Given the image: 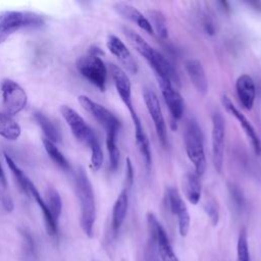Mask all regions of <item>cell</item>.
<instances>
[{
    "label": "cell",
    "mask_w": 261,
    "mask_h": 261,
    "mask_svg": "<svg viewBox=\"0 0 261 261\" xmlns=\"http://www.w3.org/2000/svg\"><path fill=\"white\" fill-rule=\"evenodd\" d=\"M74 178L75 191L81 208V226L85 234L89 238H92L96 219L95 196L92 184L87 172L81 166L77 167Z\"/></svg>",
    "instance_id": "obj_1"
},
{
    "label": "cell",
    "mask_w": 261,
    "mask_h": 261,
    "mask_svg": "<svg viewBox=\"0 0 261 261\" xmlns=\"http://www.w3.org/2000/svg\"><path fill=\"white\" fill-rule=\"evenodd\" d=\"M184 142L187 155L194 165L195 172L201 176L206 170L207 161L204 151L203 133L198 122L193 118L189 119L186 123Z\"/></svg>",
    "instance_id": "obj_2"
},
{
    "label": "cell",
    "mask_w": 261,
    "mask_h": 261,
    "mask_svg": "<svg viewBox=\"0 0 261 261\" xmlns=\"http://www.w3.org/2000/svg\"><path fill=\"white\" fill-rule=\"evenodd\" d=\"M44 18L32 11L5 10L0 12V44L16 31L27 28H40Z\"/></svg>",
    "instance_id": "obj_3"
},
{
    "label": "cell",
    "mask_w": 261,
    "mask_h": 261,
    "mask_svg": "<svg viewBox=\"0 0 261 261\" xmlns=\"http://www.w3.org/2000/svg\"><path fill=\"white\" fill-rule=\"evenodd\" d=\"M79 72L100 91H104L107 80V68L100 56L87 54L81 56L75 63Z\"/></svg>",
    "instance_id": "obj_4"
},
{
    "label": "cell",
    "mask_w": 261,
    "mask_h": 261,
    "mask_svg": "<svg viewBox=\"0 0 261 261\" xmlns=\"http://www.w3.org/2000/svg\"><path fill=\"white\" fill-rule=\"evenodd\" d=\"M77 99L83 108L104 127L106 136H117L120 128V121L110 110L93 101L88 96L81 95Z\"/></svg>",
    "instance_id": "obj_5"
},
{
    "label": "cell",
    "mask_w": 261,
    "mask_h": 261,
    "mask_svg": "<svg viewBox=\"0 0 261 261\" xmlns=\"http://www.w3.org/2000/svg\"><path fill=\"white\" fill-rule=\"evenodd\" d=\"M60 111L71 133L80 142L84 143L89 148L99 142L94 130L87 124L84 118L75 110L67 105H63L61 106Z\"/></svg>",
    "instance_id": "obj_6"
},
{
    "label": "cell",
    "mask_w": 261,
    "mask_h": 261,
    "mask_svg": "<svg viewBox=\"0 0 261 261\" xmlns=\"http://www.w3.org/2000/svg\"><path fill=\"white\" fill-rule=\"evenodd\" d=\"M1 94L5 113L9 115L19 113L27 106V93L16 82L12 80L5 79L2 81Z\"/></svg>",
    "instance_id": "obj_7"
},
{
    "label": "cell",
    "mask_w": 261,
    "mask_h": 261,
    "mask_svg": "<svg viewBox=\"0 0 261 261\" xmlns=\"http://www.w3.org/2000/svg\"><path fill=\"white\" fill-rule=\"evenodd\" d=\"M212 159L217 172L222 171L223 158H224V141H225V122L220 112L215 111L212 113Z\"/></svg>",
    "instance_id": "obj_8"
},
{
    "label": "cell",
    "mask_w": 261,
    "mask_h": 261,
    "mask_svg": "<svg viewBox=\"0 0 261 261\" xmlns=\"http://www.w3.org/2000/svg\"><path fill=\"white\" fill-rule=\"evenodd\" d=\"M143 99L146 104L147 110L154 122L155 130L157 134V137L159 138V141L163 146H166L167 143V129H166V124H165V119L162 113V109L160 106L159 99L156 95V93L148 88L145 87L143 89Z\"/></svg>",
    "instance_id": "obj_9"
},
{
    "label": "cell",
    "mask_w": 261,
    "mask_h": 261,
    "mask_svg": "<svg viewBox=\"0 0 261 261\" xmlns=\"http://www.w3.org/2000/svg\"><path fill=\"white\" fill-rule=\"evenodd\" d=\"M147 222L152 239L155 242L159 256L162 261H179L173 252L172 246L169 242L168 236L153 213L147 214Z\"/></svg>",
    "instance_id": "obj_10"
},
{
    "label": "cell",
    "mask_w": 261,
    "mask_h": 261,
    "mask_svg": "<svg viewBox=\"0 0 261 261\" xmlns=\"http://www.w3.org/2000/svg\"><path fill=\"white\" fill-rule=\"evenodd\" d=\"M161 94L170 112L172 122L181 118L185 111V102L181 95L174 89L171 81L166 77L156 76Z\"/></svg>",
    "instance_id": "obj_11"
},
{
    "label": "cell",
    "mask_w": 261,
    "mask_h": 261,
    "mask_svg": "<svg viewBox=\"0 0 261 261\" xmlns=\"http://www.w3.org/2000/svg\"><path fill=\"white\" fill-rule=\"evenodd\" d=\"M166 203L169 210L177 218L178 231L181 237H186L190 228V214L186 203L175 188H168L166 190Z\"/></svg>",
    "instance_id": "obj_12"
},
{
    "label": "cell",
    "mask_w": 261,
    "mask_h": 261,
    "mask_svg": "<svg viewBox=\"0 0 261 261\" xmlns=\"http://www.w3.org/2000/svg\"><path fill=\"white\" fill-rule=\"evenodd\" d=\"M109 70L112 76V80L114 82L117 94L119 96V98L121 99V101L123 102V104L125 105V107L128 109L132 120L139 117L134 105H133V100H132V84L130 81L127 76V74L125 73V71L120 68L119 66L110 63L109 64Z\"/></svg>",
    "instance_id": "obj_13"
},
{
    "label": "cell",
    "mask_w": 261,
    "mask_h": 261,
    "mask_svg": "<svg viewBox=\"0 0 261 261\" xmlns=\"http://www.w3.org/2000/svg\"><path fill=\"white\" fill-rule=\"evenodd\" d=\"M221 103L224 106L225 110L232 115L240 123V125L242 126L243 130L245 132V134L247 135L248 139L251 142V145L254 149V152L257 155L261 154V142L259 140L258 135L256 134L253 125L251 124V122L247 119V117L233 105V103L231 102V100L226 96V95H222L221 96Z\"/></svg>",
    "instance_id": "obj_14"
},
{
    "label": "cell",
    "mask_w": 261,
    "mask_h": 261,
    "mask_svg": "<svg viewBox=\"0 0 261 261\" xmlns=\"http://www.w3.org/2000/svg\"><path fill=\"white\" fill-rule=\"evenodd\" d=\"M106 45L111 54L118 59V61L124 66V68H126L128 72L133 74L137 73L138 65L125 44L118 37L114 35H109L107 37Z\"/></svg>",
    "instance_id": "obj_15"
},
{
    "label": "cell",
    "mask_w": 261,
    "mask_h": 261,
    "mask_svg": "<svg viewBox=\"0 0 261 261\" xmlns=\"http://www.w3.org/2000/svg\"><path fill=\"white\" fill-rule=\"evenodd\" d=\"M236 91L243 107L251 110L256 97V88L253 79L249 74L240 75L236 82Z\"/></svg>",
    "instance_id": "obj_16"
},
{
    "label": "cell",
    "mask_w": 261,
    "mask_h": 261,
    "mask_svg": "<svg viewBox=\"0 0 261 261\" xmlns=\"http://www.w3.org/2000/svg\"><path fill=\"white\" fill-rule=\"evenodd\" d=\"M185 68L195 89L200 94H206L208 91V81L202 63L198 59H188L185 62Z\"/></svg>",
    "instance_id": "obj_17"
},
{
    "label": "cell",
    "mask_w": 261,
    "mask_h": 261,
    "mask_svg": "<svg viewBox=\"0 0 261 261\" xmlns=\"http://www.w3.org/2000/svg\"><path fill=\"white\" fill-rule=\"evenodd\" d=\"M113 8L123 18L128 19L129 21L136 23L139 28L144 30L146 33H148V34H153L154 33L148 18L145 15H143L134 6H132L127 3H124V2H117V3L114 4Z\"/></svg>",
    "instance_id": "obj_18"
},
{
    "label": "cell",
    "mask_w": 261,
    "mask_h": 261,
    "mask_svg": "<svg viewBox=\"0 0 261 261\" xmlns=\"http://www.w3.org/2000/svg\"><path fill=\"white\" fill-rule=\"evenodd\" d=\"M127 208H128V189L124 188L119 193L112 209L111 226L114 234H116L119 231L121 225L123 224V221L126 216Z\"/></svg>",
    "instance_id": "obj_19"
},
{
    "label": "cell",
    "mask_w": 261,
    "mask_h": 261,
    "mask_svg": "<svg viewBox=\"0 0 261 261\" xmlns=\"http://www.w3.org/2000/svg\"><path fill=\"white\" fill-rule=\"evenodd\" d=\"M29 195H31L35 199L37 204L39 205V207H40V209L43 213V216H44V220H45V224H46V228H47L48 233L51 234V236L56 234L57 230H58V224L53 219L45 201L43 200L39 191L37 190V188L35 187V185L33 182H31V185L29 186Z\"/></svg>",
    "instance_id": "obj_20"
},
{
    "label": "cell",
    "mask_w": 261,
    "mask_h": 261,
    "mask_svg": "<svg viewBox=\"0 0 261 261\" xmlns=\"http://www.w3.org/2000/svg\"><path fill=\"white\" fill-rule=\"evenodd\" d=\"M184 192L190 203L196 205L201 198V182L196 172H188L182 181Z\"/></svg>",
    "instance_id": "obj_21"
},
{
    "label": "cell",
    "mask_w": 261,
    "mask_h": 261,
    "mask_svg": "<svg viewBox=\"0 0 261 261\" xmlns=\"http://www.w3.org/2000/svg\"><path fill=\"white\" fill-rule=\"evenodd\" d=\"M124 34L129 40L130 44L135 47V49L139 52L141 56H143L148 63L152 60L154 53H155V48H153L150 44L147 43V41L141 37L139 34L134 32L133 30L129 29H124Z\"/></svg>",
    "instance_id": "obj_22"
},
{
    "label": "cell",
    "mask_w": 261,
    "mask_h": 261,
    "mask_svg": "<svg viewBox=\"0 0 261 261\" xmlns=\"http://www.w3.org/2000/svg\"><path fill=\"white\" fill-rule=\"evenodd\" d=\"M20 134V126L11 115L5 112H0V136L6 140L15 141L19 138Z\"/></svg>",
    "instance_id": "obj_23"
},
{
    "label": "cell",
    "mask_w": 261,
    "mask_h": 261,
    "mask_svg": "<svg viewBox=\"0 0 261 261\" xmlns=\"http://www.w3.org/2000/svg\"><path fill=\"white\" fill-rule=\"evenodd\" d=\"M33 116H34V119L37 122V124L43 130L46 139H48L49 141H51L53 143L61 141V136H60L59 130L45 114H43L42 112L36 111V112H34Z\"/></svg>",
    "instance_id": "obj_24"
},
{
    "label": "cell",
    "mask_w": 261,
    "mask_h": 261,
    "mask_svg": "<svg viewBox=\"0 0 261 261\" xmlns=\"http://www.w3.org/2000/svg\"><path fill=\"white\" fill-rule=\"evenodd\" d=\"M46 205L53 217V219L58 223V218L62 211V200L56 189L53 187H49L46 190Z\"/></svg>",
    "instance_id": "obj_25"
},
{
    "label": "cell",
    "mask_w": 261,
    "mask_h": 261,
    "mask_svg": "<svg viewBox=\"0 0 261 261\" xmlns=\"http://www.w3.org/2000/svg\"><path fill=\"white\" fill-rule=\"evenodd\" d=\"M148 20L153 29L156 32L159 38L166 39L168 37V28L167 21L163 13L159 10H151L148 11Z\"/></svg>",
    "instance_id": "obj_26"
},
{
    "label": "cell",
    "mask_w": 261,
    "mask_h": 261,
    "mask_svg": "<svg viewBox=\"0 0 261 261\" xmlns=\"http://www.w3.org/2000/svg\"><path fill=\"white\" fill-rule=\"evenodd\" d=\"M43 144L45 147V150L47 152V154L49 155V157L52 159V161L58 165L61 169L63 170H69L70 165L67 161V159L64 157V155L59 151V149L55 146V144L51 141H49L48 139L44 138L43 139Z\"/></svg>",
    "instance_id": "obj_27"
},
{
    "label": "cell",
    "mask_w": 261,
    "mask_h": 261,
    "mask_svg": "<svg viewBox=\"0 0 261 261\" xmlns=\"http://www.w3.org/2000/svg\"><path fill=\"white\" fill-rule=\"evenodd\" d=\"M4 158H5V161H6L7 165H8V167L12 171L14 177L16 178V181H17L18 186L20 187V189L22 190L23 193L29 195V186L31 185L32 181L25 175V173L16 165V163L12 160V158L7 153H4Z\"/></svg>",
    "instance_id": "obj_28"
},
{
    "label": "cell",
    "mask_w": 261,
    "mask_h": 261,
    "mask_svg": "<svg viewBox=\"0 0 261 261\" xmlns=\"http://www.w3.org/2000/svg\"><path fill=\"white\" fill-rule=\"evenodd\" d=\"M237 261H251L246 228H242L239 233L237 244Z\"/></svg>",
    "instance_id": "obj_29"
},
{
    "label": "cell",
    "mask_w": 261,
    "mask_h": 261,
    "mask_svg": "<svg viewBox=\"0 0 261 261\" xmlns=\"http://www.w3.org/2000/svg\"><path fill=\"white\" fill-rule=\"evenodd\" d=\"M106 148L109 154L110 169L114 171L117 169L118 162H119V149L116 145V137L114 136L106 137Z\"/></svg>",
    "instance_id": "obj_30"
},
{
    "label": "cell",
    "mask_w": 261,
    "mask_h": 261,
    "mask_svg": "<svg viewBox=\"0 0 261 261\" xmlns=\"http://www.w3.org/2000/svg\"><path fill=\"white\" fill-rule=\"evenodd\" d=\"M204 210H205L206 214L208 215L212 225L216 226L219 221V207H218L217 202L213 199L206 201L204 204Z\"/></svg>",
    "instance_id": "obj_31"
},
{
    "label": "cell",
    "mask_w": 261,
    "mask_h": 261,
    "mask_svg": "<svg viewBox=\"0 0 261 261\" xmlns=\"http://www.w3.org/2000/svg\"><path fill=\"white\" fill-rule=\"evenodd\" d=\"M91 165L94 170H99L103 164V151L99 143H96L91 148Z\"/></svg>",
    "instance_id": "obj_32"
},
{
    "label": "cell",
    "mask_w": 261,
    "mask_h": 261,
    "mask_svg": "<svg viewBox=\"0 0 261 261\" xmlns=\"http://www.w3.org/2000/svg\"><path fill=\"white\" fill-rule=\"evenodd\" d=\"M228 191L234 205L238 208H243L245 205V196L243 191L240 189V187H238L234 184H230L228 185Z\"/></svg>",
    "instance_id": "obj_33"
},
{
    "label": "cell",
    "mask_w": 261,
    "mask_h": 261,
    "mask_svg": "<svg viewBox=\"0 0 261 261\" xmlns=\"http://www.w3.org/2000/svg\"><path fill=\"white\" fill-rule=\"evenodd\" d=\"M134 176L135 171L132 164V161L129 158L125 159V182H126V189H129L134 184Z\"/></svg>",
    "instance_id": "obj_34"
},
{
    "label": "cell",
    "mask_w": 261,
    "mask_h": 261,
    "mask_svg": "<svg viewBox=\"0 0 261 261\" xmlns=\"http://www.w3.org/2000/svg\"><path fill=\"white\" fill-rule=\"evenodd\" d=\"M2 204H3V207L4 209L7 211V212H10L13 210V202L11 200V198L8 196V195H4L3 198H2Z\"/></svg>",
    "instance_id": "obj_35"
},
{
    "label": "cell",
    "mask_w": 261,
    "mask_h": 261,
    "mask_svg": "<svg viewBox=\"0 0 261 261\" xmlns=\"http://www.w3.org/2000/svg\"><path fill=\"white\" fill-rule=\"evenodd\" d=\"M0 185H1L4 189H6V188H7V179H6V175H5V173H4V170H3L2 166H1V164H0Z\"/></svg>",
    "instance_id": "obj_36"
},
{
    "label": "cell",
    "mask_w": 261,
    "mask_h": 261,
    "mask_svg": "<svg viewBox=\"0 0 261 261\" xmlns=\"http://www.w3.org/2000/svg\"><path fill=\"white\" fill-rule=\"evenodd\" d=\"M218 5H220V8L225 11V12H228L229 11V6H228V3L226 1H219L217 2Z\"/></svg>",
    "instance_id": "obj_37"
},
{
    "label": "cell",
    "mask_w": 261,
    "mask_h": 261,
    "mask_svg": "<svg viewBox=\"0 0 261 261\" xmlns=\"http://www.w3.org/2000/svg\"><path fill=\"white\" fill-rule=\"evenodd\" d=\"M249 5H252L254 6L255 9H258V10H261V3L260 2H248Z\"/></svg>",
    "instance_id": "obj_38"
}]
</instances>
